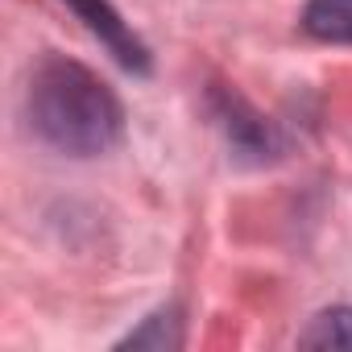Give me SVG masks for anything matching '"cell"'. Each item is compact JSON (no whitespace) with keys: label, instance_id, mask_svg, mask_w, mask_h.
Returning a JSON list of instances; mask_svg holds the SVG:
<instances>
[{"label":"cell","instance_id":"3957f363","mask_svg":"<svg viewBox=\"0 0 352 352\" xmlns=\"http://www.w3.org/2000/svg\"><path fill=\"white\" fill-rule=\"evenodd\" d=\"M220 116H224V129H228V137H232V149H241V153H253V157H265V153H274L278 149V137H274V124L270 120H261L241 96H232V91H224L220 96Z\"/></svg>","mask_w":352,"mask_h":352},{"label":"cell","instance_id":"6da1fadb","mask_svg":"<svg viewBox=\"0 0 352 352\" xmlns=\"http://www.w3.org/2000/svg\"><path fill=\"white\" fill-rule=\"evenodd\" d=\"M25 116L34 133L71 157L108 153L124 133V108L116 91L75 58L46 54L25 87Z\"/></svg>","mask_w":352,"mask_h":352},{"label":"cell","instance_id":"5b68a950","mask_svg":"<svg viewBox=\"0 0 352 352\" xmlns=\"http://www.w3.org/2000/svg\"><path fill=\"white\" fill-rule=\"evenodd\" d=\"M298 344L302 348H352V307L319 311L298 336Z\"/></svg>","mask_w":352,"mask_h":352},{"label":"cell","instance_id":"277c9868","mask_svg":"<svg viewBox=\"0 0 352 352\" xmlns=\"http://www.w3.org/2000/svg\"><path fill=\"white\" fill-rule=\"evenodd\" d=\"M302 34L331 46H352V0H307Z\"/></svg>","mask_w":352,"mask_h":352},{"label":"cell","instance_id":"7a4b0ae2","mask_svg":"<svg viewBox=\"0 0 352 352\" xmlns=\"http://www.w3.org/2000/svg\"><path fill=\"white\" fill-rule=\"evenodd\" d=\"M63 5H71V13L91 30V38H100V46H104L124 71L149 75V50H145V42L129 30V21L108 5V0H63Z\"/></svg>","mask_w":352,"mask_h":352}]
</instances>
